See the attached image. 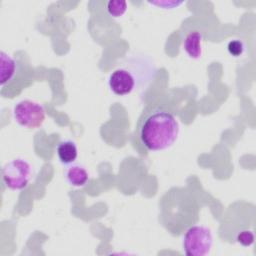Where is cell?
<instances>
[{
  "label": "cell",
  "mask_w": 256,
  "mask_h": 256,
  "mask_svg": "<svg viewBox=\"0 0 256 256\" xmlns=\"http://www.w3.org/2000/svg\"><path fill=\"white\" fill-rule=\"evenodd\" d=\"M137 135L146 150H165L177 140L179 123L169 110L160 106H151L138 121Z\"/></svg>",
  "instance_id": "6da1fadb"
},
{
  "label": "cell",
  "mask_w": 256,
  "mask_h": 256,
  "mask_svg": "<svg viewBox=\"0 0 256 256\" xmlns=\"http://www.w3.org/2000/svg\"><path fill=\"white\" fill-rule=\"evenodd\" d=\"M213 237L211 230L202 225L189 227L182 238V247L187 256H204L211 250Z\"/></svg>",
  "instance_id": "7a4b0ae2"
},
{
  "label": "cell",
  "mask_w": 256,
  "mask_h": 256,
  "mask_svg": "<svg viewBox=\"0 0 256 256\" xmlns=\"http://www.w3.org/2000/svg\"><path fill=\"white\" fill-rule=\"evenodd\" d=\"M1 175L5 187L11 190H22L31 180L32 167L25 159L14 158L3 166Z\"/></svg>",
  "instance_id": "3957f363"
},
{
  "label": "cell",
  "mask_w": 256,
  "mask_h": 256,
  "mask_svg": "<svg viewBox=\"0 0 256 256\" xmlns=\"http://www.w3.org/2000/svg\"><path fill=\"white\" fill-rule=\"evenodd\" d=\"M44 107L32 100H21L13 107L14 120L22 127L36 129L42 126L45 121Z\"/></svg>",
  "instance_id": "277c9868"
},
{
  "label": "cell",
  "mask_w": 256,
  "mask_h": 256,
  "mask_svg": "<svg viewBox=\"0 0 256 256\" xmlns=\"http://www.w3.org/2000/svg\"><path fill=\"white\" fill-rule=\"evenodd\" d=\"M135 77L125 68L114 70L108 78V85L110 90L119 96L130 94L135 88Z\"/></svg>",
  "instance_id": "5b68a950"
},
{
  "label": "cell",
  "mask_w": 256,
  "mask_h": 256,
  "mask_svg": "<svg viewBox=\"0 0 256 256\" xmlns=\"http://www.w3.org/2000/svg\"><path fill=\"white\" fill-rule=\"evenodd\" d=\"M17 72L16 60L4 51L0 52V84L2 87L9 84Z\"/></svg>",
  "instance_id": "8992f818"
},
{
  "label": "cell",
  "mask_w": 256,
  "mask_h": 256,
  "mask_svg": "<svg viewBox=\"0 0 256 256\" xmlns=\"http://www.w3.org/2000/svg\"><path fill=\"white\" fill-rule=\"evenodd\" d=\"M202 34L199 31L189 32L183 41V50L192 59H199L202 55Z\"/></svg>",
  "instance_id": "52a82bcc"
},
{
  "label": "cell",
  "mask_w": 256,
  "mask_h": 256,
  "mask_svg": "<svg viewBox=\"0 0 256 256\" xmlns=\"http://www.w3.org/2000/svg\"><path fill=\"white\" fill-rule=\"evenodd\" d=\"M56 153L59 161L63 165H71L78 157V149L74 141L62 140L57 144Z\"/></svg>",
  "instance_id": "ba28073f"
},
{
  "label": "cell",
  "mask_w": 256,
  "mask_h": 256,
  "mask_svg": "<svg viewBox=\"0 0 256 256\" xmlns=\"http://www.w3.org/2000/svg\"><path fill=\"white\" fill-rule=\"evenodd\" d=\"M65 177L70 185L74 187H83L88 182L89 174L83 166L79 164H71L68 165L66 169Z\"/></svg>",
  "instance_id": "9c48e42d"
},
{
  "label": "cell",
  "mask_w": 256,
  "mask_h": 256,
  "mask_svg": "<svg viewBox=\"0 0 256 256\" xmlns=\"http://www.w3.org/2000/svg\"><path fill=\"white\" fill-rule=\"evenodd\" d=\"M106 11L109 16L113 18H119L127 11V3L125 1L110 0L106 3Z\"/></svg>",
  "instance_id": "30bf717a"
},
{
  "label": "cell",
  "mask_w": 256,
  "mask_h": 256,
  "mask_svg": "<svg viewBox=\"0 0 256 256\" xmlns=\"http://www.w3.org/2000/svg\"><path fill=\"white\" fill-rule=\"evenodd\" d=\"M228 53L233 57H240L245 51V45L240 39L230 40L227 44Z\"/></svg>",
  "instance_id": "8fae6325"
},
{
  "label": "cell",
  "mask_w": 256,
  "mask_h": 256,
  "mask_svg": "<svg viewBox=\"0 0 256 256\" xmlns=\"http://www.w3.org/2000/svg\"><path fill=\"white\" fill-rule=\"evenodd\" d=\"M255 236L251 230L240 231L236 236V241L244 247H249L254 243Z\"/></svg>",
  "instance_id": "7c38bea8"
},
{
  "label": "cell",
  "mask_w": 256,
  "mask_h": 256,
  "mask_svg": "<svg viewBox=\"0 0 256 256\" xmlns=\"http://www.w3.org/2000/svg\"><path fill=\"white\" fill-rule=\"evenodd\" d=\"M184 1H175V0H156V1H148V4L155 6L161 9H174L183 4Z\"/></svg>",
  "instance_id": "4fadbf2b"
}]
</instances>
